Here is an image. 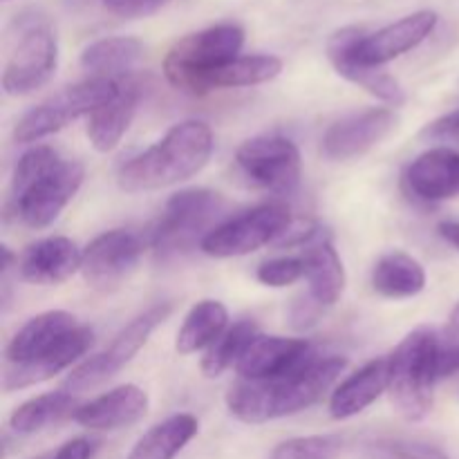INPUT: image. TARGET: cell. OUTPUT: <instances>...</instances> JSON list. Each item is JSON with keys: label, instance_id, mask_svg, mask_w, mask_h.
Segmentation results:
<instances>
[{"label": "cell", "instance_id": "cell-1", "mask_svg": "<svg viewBox=\"0 0 459 459\" xmlns=\"http://www.w3.org/2000/svg\"><path fill=\"white\" fill-rule=\"evenodd\" d=\"M348 361L339 354L316 352L305 366L273 379H238L227 393V408L242 424H267L291 417L321 402Z\"/></svg>", "mask_w": 459, "mask_h": 459}, {"label": "cell", "instance_id": "cell-2", "mask_svg": "<svg viewBox=\"0 0 459 459\" xmlns=\"http://www.w3.org/2000/svg\"><path fill=\"white\" fill-rule=\"evenodd\" d=\"M85 169L63 160L52 146H31L22 152L12 175V211L25 227L48 229L83 186Z\"/></svg>", "mask_w": 459, "mask_h": 459}, {"label": "cell", "instance_id": "cell-3", "mask_svg": "<svg viewBox=\"0 0 459 459\" xmlns=\"http://www.w3.org/2000/svg\"><path fill=\"white\" fill-rule=\"evenodd\" d=\"M213 143V130L204 121L175 124L160 142L121 164L117 184L126 193H146L186 182L209 164Z\"/></svg>", "mask_w": 459, "mask_h": 459}, {"label": "cell", "instance_id": "cell-4", "mask_svg": "<svg viewBox=\"0 0 459 459\" xmlns=\"http://www.w3.org/2000/svg\"><path fill=\"white\" fill-rule=\"evenodd\" d=\"M439 336L430 327H417L390 354L388 394L399 415L421 421L433 408L437 377Z\"/></svg>", "mask_w": 459, "mask_h": 459}, {"label": "cell", "instance_id": "cell-5", "mask_svg": "<svg viewBox=\"0 0 459 459\" xmlns=\"http://www.w3.org/2000/svg\"><path fill=\"white\" fill-rule=\"evenodd\" d=\"M222 213L224 197L211 188H184L175 193L151 231L152 249L160 255H173L202 245L222 224Z\"/></svg>", "mask_w": 459, "mask_h": 459}, {"label": "cell", "instance_id": "cell-6", "mask_svg": "<svg viewBox=\"0 0 459 459\" xmlns=\"http://www.w3.org/2000/svg\"><path fill=\"white\" fill-rule=\"evenodd\" d=\"M245 30L236 22H220L179 39L164 58V76L173 88L195 94L206 72L242 56Z\"/></svg>", "mask_w": 459, "mask_h": 459}, {"label": "cell", "instance_id": "cell-7", "mask_svg": "<svg viewBox=\"0 0 459 459\" xmlns=\"http://www.w3.org/2000/svg\"><path fill=\"white\" fill-rule=\"evenodd\" d=\"M58 65V43L52 25L39 13L18 18L16 43L3 72L9 97H27L49 83Z\"/></svg>", "mask_w": 459, "mask_h": 459}, {"label": "cell", "instance_id": "cell-8", "mask_svg": "<svg viewBox=\"0 0 459 459\" xmlns=\"http://www.w3.org/2000/svg\"><path fill=\"white\" fill-rule=\"evenodd\" d=\"M119 79H85L49 97L40 106L31 108L13 128L18 143H36L58 133L72 121L90 117L99 106L117 92Z\"/></svg>", "mask_w": 459, "mask_h": 459}, {"label": "cell", "instance_id": "cell-9", "mask_svg": "<svg viewBox=\"0 0 459 459\" xmlns=\"http://www.w3.org/2000/svg\"><path fill=\"white\" fill-rule=\"evenodd\" d=\"M170 312H173V305L157 303L152 305V307H148L146 312L139 314L137 318H133V321L117 334V339L112 341L110 348L103 350L97 357H90L88 361L79 363V366L67 375V379L63 381V390H67V393L76 397V394L99 388V385L106 384L108 379H112L121 368H126L133 361L134 354L148 343L152 332L170 316Z\"/></svg>", "mask_w": 459, "mask_h": 459}, {"label": "cell", "instance_id": "cell-10", "mask_svg": "<svg viewBox=\"0 0 459 459\" xmlns=\"http://www.w3.org/2000/svg\"><path fill=\"white\" fill-rule=\"evenodd\" d=\"M435 25H437V13L430 12V9H421V12L403 16L390 25L381 27V30L372 31V34H368L366 30L357 25L343 27V30H339V34L354 61L363 63V65L384 67L385 63L420 48L433 34Z\"/></svg>", "mask_w": 459, "mask_h": 459}, {"label": "cell", "instance_id": "cell-11", "mask_svg": "<svg viewBox=\"0 0 459 459\" xmlns=\"http://www.w3.org/2000/svg\"><path fill=\"white\" fill-rule=\"evenodd\" d=\"M290 224V209L278 202H269L215 227L202 240L200 249L211 258H240L276 242Z\"/></svg>", "mask_w": 459, "mask_h": 459}, {"label": "cell", "instance_id": "cell-12", "mask_svg": "<svg viewBox=\"0 0 459 459\" xmlns=\"http://www.w3.org/2000/svg\"><path fill=\"white\" fill-rule=\"evenodd\" d=\"M236 164L249 184L272 193L294 191L303 175L299 146L282 134L247 139L238 148Z\"/></svg>", "mask_w": 459, "mask_h": 459}, {"label": "cell", "instance_id": "cell-13", "mask_svg": "<svg viewBox=\"0 0 459 459\" xmlns=\"http://www.w3.org/2000/svg\"><path fill=\"white\" fill-rule=\"evenodd\" d=\"M143 240L128 229H112L94 238L83 249L81 276L92 290L112 291L128 281L143 255Z\"/></svg>", "mask_w": 459, "mask_h": 459}, {"label": "cell", "instance_id": "cell-14", "mask_svg": "<svg viewBox=\"0 0 459 459\" xmlns=\"http://www.w3.org/2000/svg\"><path fill=\"white\" fill-rule=\"evenodd\" d=\"M399 124L393 108H370L363 112H352L343 119L334 121L321 139V151L332 161H350L363 157L372 148L379 146Z\"/></svg>", "mask_w": 459, "mask_h": 459}, {"label": "cell", "instance_id": "cell-15", "mask_svg": "<svg viewBox=\"0 0 459 459\" xmlns=\"http://www.w3.org/2000/svg\"><path fill=\"white\" fill-rule=\"evenodd\" d=\"M142 97L143 85L137 76H119L117 92L88 117V128L85 130H88V139L94 151L110 152L119 146L126 130L130 128L134 115H137Z\"/></svg>", "mask_w": 459, "mask_h": 459}, {"label": "cell", "instance_id": "cell-16", "mask_svg": "<svg viewBox=\"0 0 459 459\" xmlns=\"http://www.w3.org/2000/svg\"><path fill=\"white\" fill-rule=\"evenodd\" d=\"M316 350L303 339H285V336H263L260 334L245 357L238 361L236 370L240 379L263 381L273 377L290 375L309 361Z\"/></svg>", "mask_w": 459, "mask_h": 459}, {"label": "cell", "instance_id": "cell-17", "mask_svg": "<svg viewBox=\"0 0 459 459\" xmlns=\"http://www.w3.org/2000/svg\"><path fill=\"white\" fill-rule=\"evenodd\" d=\"M148 394L134 384L119 385L99 394L74 411L72 420L88 430H121L139 424L148 412Z\"/></svg>", "mask_w": 459, "mask_h": 459}, {"label": "cell", "instance_id": "cell-18", "mask_svg": "<svg viewBox=\"0 0 459 459\" xmlns=\"http://www.w3.org/2000/svg\"><path fill=\"white\" fill-rule=\"evenodd\" d=\"M406 186L421 202H446L459 197V152L435 146L421 152L406 170Z\"/></svg>", "mask_w": 459, "mask_h": 459}, {"label": "cell", "instance_id": "cell-19", "mask_svg": "<svg viewBox=\"0 0 459 459\" xmlns=\"http://www.w3.org/2000/svg\"><path fill=\"white\" fill-rule=\"evenodd\" d=\"M81 260H83V251H79V247L70 238L52 236L27 247L18 269L25 282L49 287L61 285L76 272H81Z\"/></svg>", "mask_w": 459, "mask_h": 459}, {"label": "cell", "instance_id": "cell-20", "mask_svg": "<svg viewBox=\"0 0 459 459\" xmlns=\"http://www.w3.org/2000/svg\"><path fill=\"white\" fill-rule=\"evenodd\" d=\"M94 343V332L85 325H76L61 343L48 354H43L36 361L27 363V366H9L7 375H4L3 388L4 393H13V390H25L30 385L43 384L56 377L58 372L67 370L72 363L79 361Z\"/></svg>", "mask_w": 459, "mask_h": 459}, {"label": "cell", "instance_id": "cell-21", "mask_svg": "<svg viewBox=\"0 0 459 459\" xmlns=\"http://www.w3.org/2000/svg\"><path fill=\"white\" fill-rule=\"evenodd\" d=\"M76 325H79L76 318L63 309H49V312L30 318L9 341L7 352H4L7 363L9 366H27V363L36 361L49 350L56 348Z\"/></svg>", "mask_w": 459, "mask_h": 459}, {"label": "cell", "instance_id": "cell-22", "mask_svg": "<svg viewBox=\"0 0 459 459\" xmlns=\"http://www.w3.org/2000/svg\"><path fill=\"white\" fill-rule=\"evenodd\" d=\"M305 278L309 285V299L321 307H332L345 290V267L336 254L330 233L318 231L305 245Z\"/></svg>", "mask_w": 459, "mask_h": 459}, {"label": "cell", "instance_id": "cell-23", "mask_svg": "<svg viewBox=\"0 0 459 459\" xmlns=\"http://www.w3.org/2000/svg\"><path fill=\"white\" fill-rule=\"evenodd\" d=\"M390 384V361L388 357L375 359L366 363L359 372L343 381L339 388L332 393L330 415L334 420L343 421L350 417L361 415L366 408H370L381 394L388 390Z\"/></svg>", "mask_w": 459, "mask_h": 459}, {"label": "cell", "instance_id": "cell-24", "mask_svg": "<svg viewBox=\"0 0 459 459\" xmlns=\"http://www.w3.org/2000/svg\"><path fill=\"white\" fill-rule=\"evenodd\" d=\"M325 52L330 63L334 65V70L343 76L350 83L359 85L361 90H366L368 94H372L379 101L388 103V106H403L406 101V92L399 85V81L394 79L393 74L384 70V67H372L363 65V63H357L345 49L343 39H341L339 31L327 39Z\"/></svg>", "mask_w": 459, "mask_h": 459}, {"label": "cell", "instance_id": "cell-25", "mask_svg": "<svg viewBox=\"0 0 459 459\" xmlns=\"http://www.w3.org/2000/svg\"><path fill=\"white\" fill-rule=\"evenodd\" d=\"M143 56V43L134 36H108L90 43L81 52V67L90 79H119L130 74Z\"/></svg>", "mask_w": 459, "mask_h": 459}, {"label": "cell", "instance_id": "cell-26", "mask_svg": "<svg viewBox=\"0 0 459 459\" xmlns=\"http://www.w3.org/2000/svg\"><path fill=\"white\" fill-rule=\"evenodd\" d=\"M282 72V61L272 54H251V56H238L215 70L206 72L197 83L195 94L211 92L222 88H249L273 81Z\"/></svg>", "mask_w": 459, "mask_h": 459}, {"label": "cell", "instance_id": "cell-27", "mask_svg": "<svg viewBox=\"0 0 459 459\" xmlns=\"http://www.w3.org/2000/svg\"><path fill=\"white\" fill-rule=\"evenodd\" d=\"M372 287L379 296L390 300L412 299L426 287V272L420 260L403 251H390L377 260L372 269Z\"/></svg>", "mask_w": 459, "mask_h": 459}, {"label": "cell", "instance_id": "cell-28", "mask_svg": "<svg viewBox=\"0 0 459 459\" xmlns=\"http://www.w3.org/2000/svg\"><path fill=\"white\" fill-rule=\"evenodd\" d=\"M200 430V424L188 412H178L152 426L133 446L126 459H175Z\"/></svg>", "mask_w": 459, "mask_h": 459}, {"label": "cell", "instance_id": "cell-29", "mask_svg": "<svg viewBox=\"0 0 459 459\" xmlns=\"http://www.w3.org/2000/svg\"><path fill=\"white\" fill-rule=\"evenodd\" d=\"M229 327V312L220 300H200L184 318L175 339L179 354H195L209 350Z\"/></svg>", "mask_w": 459, "mask_h": 459}, {"label": "cell", "instance_id": "cell-30", "mask_svg": "<svg viewBox=\"0 0 459 459\" xmlns=\"http://www.w3.org/2000/svg\"><path fill=\"white\" fill-rule=\"evenodd\" d=\"M76 399L67 390H56V393H45L30 402L21 403L16 411L9 415V429L16 435H36L48 426L56 424L63 417L74 415Z\"/></svg>", "mask_w": 459, "mask_h": 459}, {"label": "cell", "instance_id": "cell-31", "mask_svg": "<svg viewBox=\"0 0 459 459\" xmlns=\"http://www.w3.org/2000/svg\"><path fill=\"white\" fill-rule=\"evenodd\" d=\"M258 325L249 318L233 323L224 330V334L206 350V357L202 359V375L206 379H218L229 368L238 366L249 345L258 339Z\"/></svg>", "mask_w": 459, "mask_h": 459}, {"label": "cell", "instance_id": "cell-32", "mask_svg": "<svg viewBox=\"0 0 459 459\" xmlns=\"http://www.w3.org/2000/svg\"><path fill=\"white\" fill-rule=\"evenodd\" d=\"M343 451L339 435H307L278 444L269 459H336Z\"/></svg>", "mask_w": 459, "mask_h": 459}, {"label": "cell", "instance_id": "cell-33", "mask_svg": "<svg viewBox=\"0 0 459 459\" xmlns=\"http://www.w3.org/2000/svg\"><path fill=\"white\" fill-rule=\"evenodd\" d=\"M263 285L273 287V290H282V287H290L294 282L303 281L305 278V260L303 255L296 258V255H285V258H272L267 263H263L255 272Z\"/></svg>", "mask_w": 459, "mask_h": 459}, {"label": "cell", "instance_id": "cell-34", "mask_svg": "<svg viewBox=\"0 0 459 459\" xmlns=\"http://www.w3.org/2000/svg\"><path fill=\"white\" fill-rule=\"evenodd\" d=\"M375 453L381 459H448L439 446L417 439H385L375 444Z\"/></svg>", "mask_w": 459, "mask_h": 459}, {"label": "cell", "instance_id": "cell-35", "mask_svg": "<svg viewBox=\"0 0 459 459\" xmlns=\"http://www.w3.org/2000/svg\"><path fill=\"white\" fill-rule=\"evenodd\" d=\"M459 372V303L453 307L444 334L439 336L437 354V377L446 379Z\"/></svg>", "mask_w": 459, "mask_h": 459}, {"label": "cell", "instance_id": "cell-36", "mask_svg": "<svg viewBox=\"0 0 459 459\" xmlns=\"http://www.w3.org/2000/svg\"><path fill=\"white\" fill-rule=\"evenodd\" d=\"M421 139L435 143H455L459 146V110L448 112V115H442L439 119L430 121L424 130H421Z\"/></svg>", "mask_w": 459, "mask_h": 459}, {"label": "cell", "instance_id": "cell-37", "mask_svg": "<svg viewBox=\"0 0 459 459\" xmlns=\"http://www.w3.org/2000/svg\"><path fill=\"white\" fill-rule=\"evenodd\" d=\"M170 0H103L108 12L121 18H148L161 12Z\"/></svg>", "mask_w": 459, "mask_h": 459}, {"label": "cell", "instance_id": "cell-38", "mask_svg": "<svg viewBox=\"0 0 459 459\" xmlns=\"http://www.w3.org/2000/svg\"><path fill=\"white\" fill-rule=\"evenodd\" d=\"M94 453V442L85 437L70 439V442L63 444L56 453L49 459H92Z\"/></svg>", "mask_w": 459, "mask_h": 459}, {"label": "cell", "instance_id": "cell-39", "mask_svg": "<svg viewBox=\"0 0 459 459\" xmlns=\"http://www.w3.org/2000/svg\"><path fill=\"white\" fill-rule=\"evenodd\" d=\"M437 229H439V236L459 251V222H442Z\"/></svg>", "mask_w": 459, "mask_h": 459}, {"label": "cell", "instance_id": "cell-40", "mask_svg": "<svg viewBox=\"0 0 459 459\" xmlns=\"http://www.w3.org/2000/svg\"><path fill=\"white\" fill-rule=\"evenodd\" d=\"M3 272H9L12 269V263H13V254L9 247H3Z\"/></svg>", "mask_w": 459, "mask_h": 459}]
</instances>
